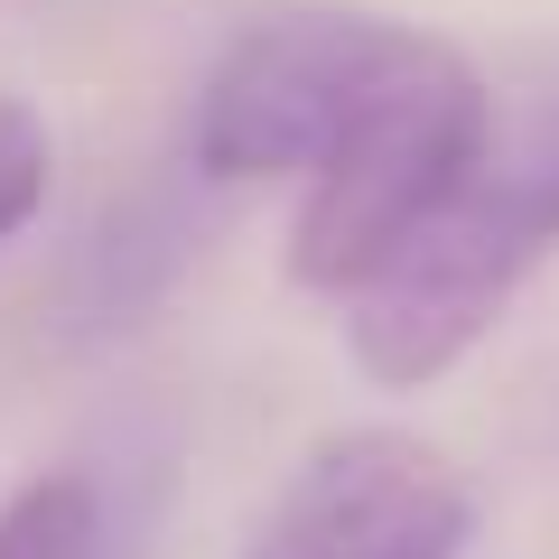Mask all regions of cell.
Listing matches in <instances>:
<instances>
[{
    "instance_id": "1",
    "label": "cell",
    "mask_w": 559,
    "mask_h": 559,
    "mask_svg": "<svg viewBox=\"0 0 559 559\" xmlns=\"http://www.w3.org/2000/svg\"><path fill=\"white\" fill-rule=\"evenodd\" d=\"M550 252H559V84H540L513 112L495 103V140H485L476 178L401 242L373 289L345 299L355 373L382 392L448 382L503 326V308Z\"/></svg>"
},
{
    "instance_id": "2",
    "label": "cell",
    "mask_w": 559,
    "mask_h": 559,
    "mask_svg": "<svg viewBox=\"0 0 559 559\" xmlns=\"http://www.w3.org/2000/svg\"><path fill=\"white\" fill-rule=\"evenodd\" d=\"M485 140H495V94L448 38L411 57V75L364 112L318 178H299L289 215V280L318 299H355L392 271V252L476 178Z\"/></svg>"
},
{
    "instance_id": "3",
    "label": "cell",
    "mask_w": 559,
    "mask_h": 559,
    "mask_svg": "<svg viewBox=\"0 0 559 559\" xmlns=\"http://www.w3.org/2000/svg\"><path fill=\"white\" fill-rule=\"evenodd\" d=\"M419 47H429L419 28L364 20V10H280V20H252L197 84L187 159L215 187L318 178L364 131V112L411 75Z\"/></svg>"
},
{
    "instance_id": "4",
    "label": "cell",
    "mask_w": 559,
    "mask_h": 559,
    "mask_svg": "<svg viewBox=\"0 0 559 559\" xmlns=\"http://www.w3.org/2000/svg\"><path fill=\"white\" fill-rule=\"evenodd\" d=\"M476 495L429 439L336 429L299 457L242 559H457Z\"/></svg>"
},
{
    "instance_id": "5",
    "label": "cell",
    "mask_w": 559,
    "mask_h": 559,
    "mask_svg": "<svg viewBox=\"0 0 559 559\" xmlns=\"http://www.w3.org/2000/svg\"><path fill=\"white\" fill-rule=\"evenodd\" d=\"M0 559H112L103 540V495L84 476H28L0 503Z\"/></svg>"
},
{
    "instance_id": "6",
    "label": "cell",
    "mask_w": 559,
    "mask_h": 559,
    "mask_svg": "<svg viewBox=\"0 0 559 559\" xmlns=\"http://www.w3.org/2000/svg\"><path fill=\"white\" fill-rule=\"evenodd\" d=\"M57 197V131L28 112L20 94H0V242L28 234Z\"/></svg>"
}]
</instances>
